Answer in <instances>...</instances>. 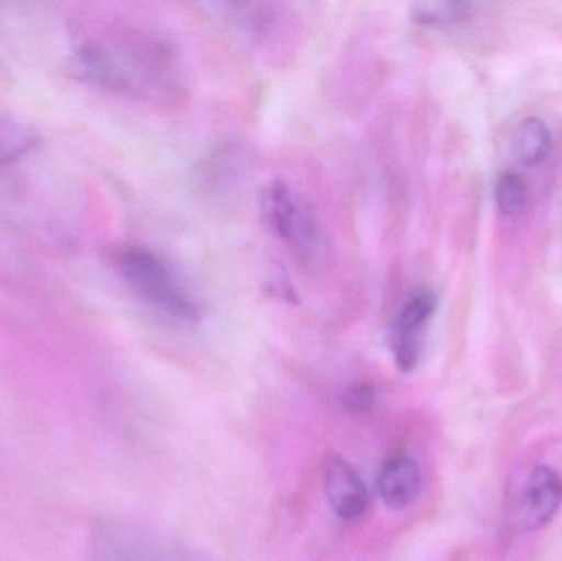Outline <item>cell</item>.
Masks as SVG:
<instances>
[{"label":"cell","mask_w":562,"mask_h":561,"mask_svg":"<svg viewBox=\"0 0 562 561\" xmlns=\"http://www.w3.org/2000/svg\"><path fill=\"white\" fill-rule=\"evenodd\" d=\"M469 15L468 3L422 2L409 10L413 22L423 26H442L462 22Z\"/></svg>","instance_id":"30bf717a"},{"label":"cell","mask_w":562,"mask_h":561,"mask_svg":"<svg viewBox=\"0 0 562 561\" xmlns=\"http://www.w3.org/2000/svg\"><path fill=\"white\" fill-rule=\"evenodd\" d=\"M562 506V478L554 468L538 464L528 474L521 493L520 520L528 532L553 523Z\"/></svg>","instance_id":"5b68a950"},{"label":"cell","mask_w":562,"mask_h":561,"mask_svg":"<svg viewBox=\"0 0 562 561\" xmlns=\"http://www.w3.org/2000/svg\"><path fill=\"white\" fill-rule=\"evenodd\" d=\"M262 213L277 237L301 260L319 254L321 234L316 217L303 198L284 181H272L263 191Z\"/></svg>","instance_id":"3957f363"},{"label":"cell","mask_w":562,"mask_h":561,"mask_svg":"<svg viewBox=\"0 0 562 561\" xmlns=\"http://www.w3.org/2000/svg\"><path fill=\"white\" fill-rule=\"evenodd\" d=\"M76 65L85 78L111 91L145 98L177 91L173 52L151 38L86 43Z\"/></svg>","instance_id":"6da1fadb"},{"label":"cell","mask_w":562,"mask_h":561,"mask_svg":"<svg viewBox=\"0 0 562 561\" xmlns=\"http://www.w3.org/2000/svg\"><path fill=\"white\" fill-rule=\"evenodd\" d=\"M36 142L38 137L29 125L0 115V167L29 154Z\"/></svg>","instance_id":"9c48e42d"},{"label":"cell","mask_w":562,"mask_h":561,"mask_svg":"<svg viewBox=\"0 0 562 561\" xmlns=\"http://www.w3.org/2000/svg\"><path fill=\"white\" fill-rule=\"evenodd\" d=\"M119 272L128 287L151 308L167 318L193 323L200 318V305L173 270L150 250L128 249L117 260Z\"/></svg>","instance_id":"7a4b0ae2"},{"label":"cell","mask_w":562,"mask_h":561,"mask_svg":"<svg viewBox=\"0 0 562 561\" xmlns=\"http://www.w3.org/2000/svg\"><path fill=\"white\" fill-rule=\"evenodd\" d=\"M497 207L505 216H517L527 206L528 187L517 173H504L495 187Z\"/></svg>","instance_id":"8fae6325"},{"label":"cell","mask_w":562,"mask_h":561,"mask_svg":"<svg viewBox=\"0 0 562 561\" xmlns=\"http://www.w3.org/2000/svg\"><path fill=\"white\" fill-rule=\"evenodd\" d=\"M324 490L330 509L339 519H359L369 507V491L362 476L342 458H330L327 463Z\"/></svg>","instance_id":"8992f818"},{"label":"cell","mask_w":562,"mask_h":561,"mask_svg":"<svg viewBox=\"0 0 562 561\" xmlns=\"http://www.w3.org/2000/svg\"><path fill=\"white\" fill-rule=\"evenodd\" d=\"M376 484L386 506L396 510L405 509L415 503L422 491V473L413 458L398 455L383 464Z\"/></svg>","instance_id":"52a82bcc"},{"label":"cell","mask_w":562,"mask_h":561,"mask_svg":"<svg viewBox=\"0 0 562 561\" xmlns=\"http://www.w3.org/2000/svg\"><path fill=\"white\" fill-rule=\"evenodd\" d=\"M438 308V299L428 289H418L403 302L390 328V349L398 369L412 372L425 346L426 329Z\"/></svg>","instance_id":"277c9868"},{"label":"cell","mask_w":562,"mask_h":561,"mask_svg":"<svg viewBox=\"0 0 562 561\" xmlns=\"http://www.w3.org/2000/svg\"><path fill=\"white\" fill-rule=\"evenodd\" d=\"M375 389L367 384L352 385V388L347 389L342 399L344 407L350 414H366L375 405Z\"/></svg>","instance_id":"7c38bea8"},{"label":"cell","mask_w":562,"mask_h":561,"mask_svg":"<svg viewBox=\"0 0 562 561\" xmlns=\"http://www.w3.org/2000/svg\"><path fill=\"white\" fill-rule=\"evenodd\" d=\"M553 148V135L540 117H527L514 128L512 154L524 167L541 164Z\"/></svg>","instance_id":"ba28073f"}]
</instances>
